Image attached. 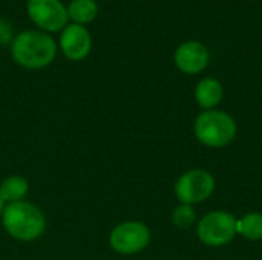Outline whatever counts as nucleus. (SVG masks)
Listing matches in <instances>:
<instances>
[{"label":"nucleus","instance_id":"nucleus-1","mask_svg":"<svg viewBox=\"0 0 262 260\" xmlns=\"http://www.w3.org/2000/svg\"><path fill=\"white\" fill-rule=\"evenodd\" d=\"M0 219L9 238L18 242L37 241L46 230V218L43 211L28 201L6 204Z\"/></svg>","mask_w":262,"mask_h":260},{"label":"nucleus","instance_id":"nucleus-2","mask_svg":"<svg viewBox=\"0 0 262 260\" xmlns=\"http://www.w3.org/2000/svg\"><path fill=\"white\" fill-rule=\"evenodd\" d=\"M11 54L14 61L25 69H43L54 61L57 44L46 32L23 31L14 38Z\"/></svg>","mask_w":262,"mask_h":260},{"label":"nucleus","instance_id":"nucleus-3","mask_svg":"<svg viewBox=\"0 0 262 260\" xmlns=\"http://www.w3.org/2000/svg\"><path fill=\"white\" fill-rule=\"evenodd\" d=\"M196 139L210 149H221L229 146L236 133L238 126L232 115L223 110H203L193 124Z\"/></svg>","mask_w":262,"mask_h":260},{"label":"nucleus","instance_id":"nucleus-4","mask_svg":"<svg viewBox=\"0 0 262 260\" xmlns=\"http://www.w3.org/2000/svg\"><path fill=\"white\" fill-rule=\"evenodd\" d=\"M236 218L227 211H210L196 224V236L207 247H224L236 236Z\"/></svg>","mask_w":262,"mask_h":260},{"label":"nucleus","instance_id":"nucleus-5","mask_svg":"<svg viewBox=\"0 0 262 260\" xmlns=\"http://www.w3.org/2000/svg\"><path fill=\"white\" fill-rule=\"evenodd\" d=\"M216 187L215 176L204 169L184 172L175 182V196L180 204L195 205L207 201Z\"/></svg>","mask_w":262,"mask_h":260},{"label":"nucleus","instance_id":"nucleus-6","mask_svg":"<svg viewBox=\"0 0 262 260\" xmlns=\"http://www.w3.org/2000/svg\"><path fill=\"white\" fill-rule=\"evenodd\" d=\"M152 234L149 227L141 221H126L114 227L109 234L111 248L123 256L138 254L150 244Z\"/></svg>","mask_w":262,"mask_h":260},{"label":"nucleus","instance_id":"nucleus-7","mask_svg":"<svg viewBox=\"0 0 262 260\" xmlns=\"http://www.w3.org/2000/svg\"><path fill=\"white\" fill-rule=\"evenodd\" d=\"M31 20L48 32H57L68 23V9L60 0H28Z\"/></svg>","mask_w":262,"mask_h":260},{"label":"nucleus","instance_id":"nucleus-8","mask_svg":"<svg viewBox=\"0 0 262 260\" xmlns=\"http://www.w3.org/2000/svg\"><path fill=\"white\" fill-rule=\"evenodd\" d=\"M60 48L68 60H84L92 48V40L83 25H69L60 35Z\"/></svg>","mask_w":262,"mask_h":260},{"label":"nucleus","instance_id":"nucleus-9","mask_svg":"<svg viewBox=\"0 0 262 260\" xmlns=\"http://www.w3.org/2000/svg\"><path fill=\"white\" fill-rule=\"evenodd\" d=\"M209 63V52L200 41H186L178 46L175 52L177 67L189 75L200 74Z\"/></svg>","mask_w":262,"mask_h":260},{"label":"nucleus","instance_id":"nucleus-10","mask_svg":"<svg viewBox=\"0 0 262 260\" xmlns=\"http://www.w3.org/2000/svg\"><path fill=\"white\" fill-rule=\"evenodd\" d=\"M223 97L224 89L216 78H203L195 87V100L203 110H213L221 103Z\"/></svg>","mask_w":262,"mask_h":260},{"label":"nucleus","instance_id":"nucleus-11","mask_svg":"<svg viewBox=\"0 0 262 260\" xmlns=\"http://www.w3.org/2000/svg\"><path fill=\"white\" fill-rule=\"evenodd\" d=\"M29 192V182L21 175H9L0 182V196L6 204L25 201Z\"/></svg>","mask_w":262,"mask_h":260},{"label":"nucleus","instance_id":"nucleus-12","mask_svg":"<svg viewBox=\"0 0 262 260\" xmlns=\"http://www.w3.org/2000/svg\"><path fill=\"white\" fill-rule=\"evenodd\" d=\"M66 9L68 17L74 20L75 25L91 23L98 14V5L95 0H72Z\"/></svg>","mask_w":262,"mask_h":260},{"label":"nucleus","instance_id":"nucleus-13","mask_svg":"<svg viewBox=\"0 0 262 260\" xmlns=\"http://www.w3.org/2000/svg\"><path fill=\"white\" fill-rule=\"evenodd\" d=\"M238 234L247 241H261L262 239V213L252 211L244 215L236 221Z\"/></svg>","mask_w":262,"mask_h":260},{"label":"nucleus","instance_id":"nucleus-14","mask_svg":"<svg viewBox=\"0 0 262 260\" xmlns=\"http://www.w3.org/2000/svg\"><path fill=\"white\" fill-rule=\"evenodd\" d=\"M196 222V211L193 205L180 204L172 211V224L180 230H187Z\"/></svg>","mask_w":262,"mask_h":260},{"label":"nucleus","instance_id":"nucleus-15","mask_svg":"<svg viewBox=\"0 0 262 260\" xmlns=\"http://www.w3.org/2000/svg\"><path fill=\"white\" fill-rule=\"evenodd\" d=\"M5 207H6V202H5V201L2 199V196H0V218H2V215H3Z\"/></svg>","mask_w":262,"mask_h":260}]
</instances>
